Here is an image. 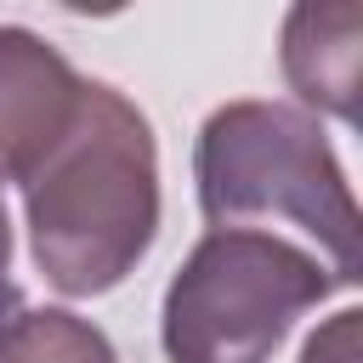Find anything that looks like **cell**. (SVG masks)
<instances>
[{"label":"cell","instance_id":"6da1fadb","mask_svg":"<svg viewBox=\"0 0 363 363\" xmlns=\"http://www.w3.org/2000/svg\"><path fill=\"white\" fill-rule=\"evenodd\" d=\"M34 261L62 295H102L136 272L159 233V147L147 113L85 79L68 130L17 182Z\"/></svg>","mask_w":363,"mask_h":363},{"label":"cell","instance_id":"7a4b0ae2","mask_svg":"<svg viewBox=\"0 0 363 363\" xmlns=\"http://www.w3.org/2000/svg\"><path fill=\"white\" fill-rule=\"evenodd\" d=\"M193 182L210 233L244 221H295L318 244V261L335 272V284H357V204L323 125L306 108H216L193 147Z\"/></svg>","mask_w":363,"mask_h":363},{"label":"cell","instance_id":"3957f363","mask_svg":"<svg viewBox=\"0 0 363 363\" xmlns=\"http://www.w3.org/2000/svg\"><path fill=\"white\" fill-rule=\"evenodd\" d=\"M335 272L261 227H221L193 244L164 289V357L170 363H272L301 312L335 295Z\"/></svg>","mask_w":363,"mask_h":363},{"label":"cell","instance_id":"277c9868","mask_svg":"<svg viewBox=\"0 0 363 363\" xmlns=\"http://www.w3.org/2000/svg\"><path fill=\"white\" fill-rule=\"evenodd\" d=\"M85 79L28 28H0V176L23 182L68 130Z\"/></svg>","mask_w":363,"mask_h":363},{"label":"cell","instance_id":"5b68a950","mask_svg":"<svg viewBox=\"0 0 363 363\" xmlns=\"http://www.w3.org/2000/svg\"><path fill=\"white\" fill-rule=\"evenodd\" d=\"M363 11L357 6H295L284 17V79L289 91L335 119H357V45Z\"/></svg>","mask_w":363,"mask_h":363},{"label":"cell","instance_id":"8992f818","mask_svg":"<svg viewBox=\"0 0 363 363\" xmlns=\"http://www.w3.org/2000/svg\"><path fill=\"white\" fill-rule=\"evenodd\" d=\"M0 363H119L108 335L62 306L17 312L0 329Z\"/></svg>","mask_w":363,"mask_h":363},{"label":"cell","instance_id":"52a82bcc","mask_svg":"<svg viewBox=\"0 0 363 363\" xmlns=\"http://www.w3.org/2000/svg\"><path fill=\"white\" fill-rule=\"evenodd\" d=\"M357 318L363 312H335L301 352V363H357Z\"/></svg>","mask_w":363,"mask_h":363},{"label":"cell","instance_id":"ba28073f","mask_svg":"<svg viewBox=\"0 0 363 363\" xmlns=\"http://www.w3.org/2000/svg\"><path fill=\"white\" fill-rule=\"evenodd\" d=\"M17 318V284H11V221L0 204V329Z\"/></svg>","mask_w":363,"mask_h":363}]
</instances>
